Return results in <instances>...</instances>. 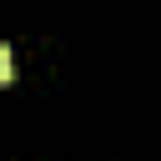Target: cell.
<instances>
[{
    "label": "cell",
    "mask_w": 161,
    "mask_h": 161,
    "mask_svg": "<svg viewBox=\"0 0 161 161\" xmlns=\"http://www.w3.org/2000/svg\"><path fill=\"white\" fill-rule=\"evenodd\" d=\"M10 75H15V55L10 45H0V86H10Z\"/></svg>",
    "instance_id": "obj_1"
}]
</instances>
